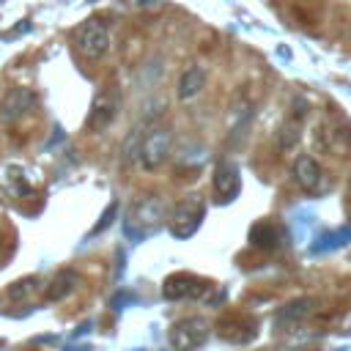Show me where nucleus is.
Wrapping results in <instances>:
<instances>
[{"label":"nucleus","mask_w":351,"mask_h":351,"mask_svg":"<svg viewBox=\"0 0 351 351\" xmlns=\"http://www.w3.org/2000/svg\"><path fill=\"white\" fill-rule=\"evenodd\" d=\"M36 288H38V280H36V277H22V280H16L14 285H8V299L22 302V299L33 296Z\"/></svg>","instance_id":"nucleus-16"},{"label":"nucleus","mask_w":351,"mask_h":351,"mask_svg":"<svg viewBox=\"0 0 351 351\" xmlns=\"http://www.w3.org/2000/svg\"><path fill=\"white\" fill-rule=\"evenodd\" d=\"M77 282H80L77 271H71V269L58 271V274L49 280V285H47V299H49V302H60V299H66V296L77 288Z\"/></svg>","instance_id":"nucleus-12"},{"label":"nucleus","mask_w":351,"mask_h":351,"mask_svg":"<svg viewBox=\"0 0 351 351\" xmlns=\"http://www.w3.org/2000/svg\"><path fill=\"white\" fill-rule=\"evenodd\" d=\"M211 184H214V192H217L219 200H233V197L239 195V189H241L239 167H236L233 162H219V165L214 167Z\"/></svg>","instance_id":"nucleus-10"},{"label":"nucleus","mask_w":351,"mask_h":351,"mask_svg":"<svg viewBox=\"0 0 351 351\" xmlns=\"http://www.w3.org/2000/svg\"><path fill=\"white\" fill-rule=\"evenodd\" d=\"M293 178H296V184H299L304 192H310V195L326 192V186H329V181H326V176H324V170H321V165H318L310 154H302V156L296 159V165H293Z\"/></svg>","instance_id":"nucleus-8"},{"label":"nucleus","mask_w":351,"mask_h":351,"mask_svg":"<svg viewBox=\"0 0 351 351\" xmlns=\"http://www.w3.org/2000/svg\"><path fill=\"white\" fill-rule=\"evenodd\" d=\"M115 112H118V96H115L112 90H104V93H99V96L93 99L85 126H88L90 132H104V129L112 123Z\"/></svg>","instance_id":"nucleus-9"},{"label":"nucleus","mask_w":351,"mask_h":351,"mask_svg":"<svg viewBox=\"0 0 351 351\" xmlns=\"http://www.w3.org/2000/svg\"><path fill=\"white\" fill-rule=\"evenodd\" d=\"M170 140L173 137L167 126H154L151 132H145V137L140 140V154H137L145 170H156L159 165H165V159L170 156Z\"/></svg>","instance_id":"nucleus-5"},{"label":"nucleus","mask_w":351,"mask_h":351,"mask_svg":"<svg viewBox=\"0 0 351 351\" xmlns=\"http://www.w3.org/2000/svg\"><path fill=\"white\" fill-rule=\"evenodd\" d=\"M140 140H143V132L140 129H132V134L126 137L123 143V162H134L137 154H140Z\"/></svg>","instance_id":"nucleus-18"},{"label":"nucleus","mask_w":351,"mask_h":351,"mask_svg":"<svg viewBox=\"0 0 351 351\" xmlns=\"http://www.w3.org/2000/svg\"><path fill=\"white\" fill-rule=\"evenodd\" d=\"M115 211H118V206H115V203H110V206H107V211H104V217H101V222H99V225H96L90 233H99V230L110 228V225H112V217H115Z\"/></svg>","instance_id":"nucleus-20"},{"label":"nucleus","mask_w":351,"mask_h":351,"mask_svg":"<svg viewBox=\"0 0 351 351\" xmlns=\"http://www.w3.org/2000/svg\"><path fill=\"white\" fill-rule=\"evenodd\" d=\"M307 313H310V299H296V302H288L285 307H280L277 313H274V326L277 329H291V326H296L299 321H304L307 318Z\"/></svg>","instance_id":"nucleus-11"},{"label":"nucleus","mask_w":351,"mask_h":351,"mask_svg":"<svg viewBox=\"0 0 351 351\" xmlns=\"http://www.w3.org/2000/svg\"><path fill=\"white\" fill-rule=\"evenodd\" d=\"M203 217H206V200L200 195H189V197L176 203V208L170 211L167 228L176 239H189L200 228Z\"/></svg>","instance_id":"nucleus-2"},{"label":"nucleus","mask_w":351,"mask_h":351,"mask_svg":"<svg viewBox=\"0 0 351 351\" xmlns=\"http://www.w3.org/2000/svg\"><path fill=\"white\" fill-rule=\"evenodd\" d=\"M162 222H165V206L156 195H148V197L134 200L132 208L126 211L123 233L129 236V241H143L151 233H156L162 228Z\"/></svg>","instance_id":"nucleus-1"},{"label":"nucleus","mask_w":351,"mask_h":351,"mask_svg":"<svg viewBox=\"0 0 351 351\" xmlns=\"http://www.w3.org/2000/svg\"><path fill=\"white\" fill-rule=\"evenodd\" d=\"M250 241L255 247H261V250H277L280 247V230L271 222H258L250 230Z\"/></svg>","instance_id":"nucleus-14"},{"label":"nucleus","mask_w":351,"mask_h":351,"mask_svg":"<svg viewBox=\"0 0 351 351\" xmlns=\"http://www.w3.org/2000/svg\"><path fill=\"white\" fill-rule=\"evenodd\" d=\"M5 176H8V178H5V181H8V189H14L16 195H25V192H27V181H25V176L19 173V167H8Z\"/></svg>","instance_id":"nucleus-19"},{"label":"nucleus","mask_w":351,"mask_h":351,"mask_svg":"<svg viewBox=\"0 0 351 351\" xmlns=\"http://www.w3.org/2000/svg\"><path fill=\"white\" fill-rule=\"evenodd\" d=\"M348 241H351V228L348 225L346 228H335V230H326V233H321L315 239L313 252H329V250H337V247H343Z\"/></svg>","instance_id":"nucleus-15"},{"label":"nucleus","mask_w":351,"mask_h":351,"mask_svg":"<svg viewBox=\"0 0 351 351\" xmlns=\"http://www.w3.org/2000/svg\"><path fill=\"white\" fill-rule=\"evenodd\" d=\"M208 340V321L200 315H189L181 318L173 329H170V346L176 351H195Z\"/></svg>","instance_id":"nucleus-4"},{"label":"nucleus","mask_w":351,"mask_h":351,"mask_svg":"<svg viewBox=\"0 0 351 351\" xmlns=\"http://www.w3.org/2000/svg\"><path fill=\"white\" fill-rule=\"evenodd\" d=\"M211 291V282L203 280V277H195V274H186V271H178V274H170L162 285V296L170 299V302H181V299H200Z\"/></svg>","instance_id":"nucleus-6"},{"label":"nucleus","mask_w":351,"mask_h":351,"mask_svg":"<svg viewBox=\"0 0 351 351\" xmlns=\"http://www.w3.org/2000/svg\"><path fill=\"white\" fill-rule=\"evenodd\" d=\"M348 206H351V192H348Z\"/></svg>","instance_id":"nucleus-21"},{"label":"nucleus","mask_w":351,"mask_h":351,"mask_svg":"<svg viewBox=\"0 0 351 351\" xmlns=\"http://www.w3.org/2000/svg\"><path fill=\"white\" fill-rule=\"evenodd\" d=\"M0 250H3V236H0Z\"/></svg>","instance_id":"nucleus-22"},{"label":"nucleus","mask_w":351,"mask_h":351,"mask_svg":"<svg viewBox=\"0 0 351 351\" xmlns=\"http://www.w3.org/2000/svg\"><path fill=\"white\" fill-rule=\"evenodd\" d=\"M206 85V71L200 66H189L181 77H178V99H192L203 90Z\"/></svg>","instance_id":"nucleus-13"},{"label":"nucleus","mask_w":351,"mask_h":351,"mask_svg":"<svg viewBox=\"0 0 351 351\" xmlns=\"http://www.w3.org/2000/svg\"><path fill=\"white\" fill-rule=\"evenodd\" d=\"M74 49L88 58V60H99L104 58V52L110 49V27L101 19H88L77 27L74 33Z\"/></svg>","instance_id":"nucleus-3"},{"label":"nucleus","mask_w":351,"mask_h":351,"mask_svg":"<svg viewBox=\"0 0 351 351\" xmlns=\"http://www.w3.org/2000/svg\"><path fill=\"white\" fill-rule=\"evenodd\" d=\"M33 104H36V93L30 90V88H11L5 96H3V101H0V118H3V123H16L19 118H25L30 110H33Z\"/></svg>","instance_id":"nucleus-7"},{"label":"nucleus","mask_w":351,"mask_h":351,"mask_svg":"<svg viewBox=\"0 0 351 351\" xmlns=\"http://www.w3.org/2000/svg\"><path fill=\"white\" fill-rule=\"evenodd\" d=\"M277 137H280V148H282V151L296 148V143H299V123H293V121L282 123V129H280Z\"/></svg>","instance_id":"nucleus-17"}]
</instances>
